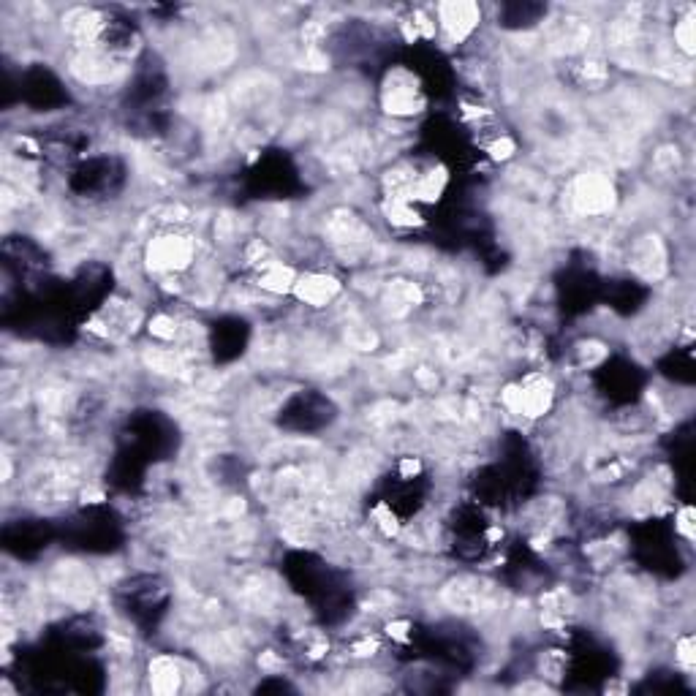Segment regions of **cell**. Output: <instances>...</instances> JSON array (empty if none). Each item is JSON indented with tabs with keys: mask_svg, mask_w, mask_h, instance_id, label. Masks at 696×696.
<instances>
[{
	"mask_svg": "<svg viewBox=\"0 0 696 696\" xmlns=\"http://www.w3.org/2000/svg\"><path fill=\"white\" fill-rule=\"evenodd\" d=\"M145 261L161 281H166V278H183L196 261V240L183 232L158 234L147 245Z\"/></svg>",
	"mask_w": 696,
	"mask_h": 696,
	"instance_id": "cell-2",
	"label": "cell"
},
{
	"mask_svg": "<svg viewBox=\"0 0 696 696\" xmlns=\"http://www.w3.org/2000/svg\"><path fill=\"white\" fill-rule=\"evenodd\" d=\"M381 109L387 115L406 120V117L419 115L427 107V93L422 79L411 66H392L387 71V77L381 82V93H378Z\"/></svg>",
	"mask_w": 696,
	"mask_h": 696,
	"instance_id": "cell-1",
	"label": "cell"
},
{
	"mask_svg": "<svg viewBox=\"0 0 696 696\" xmlns=\"http://www.w3.org/2000/svg\"><path fill=\"white\" fill-rule=\"evenodd\" d=\"M482 11L474 3H446L435 9V25L452 41H468L479 28Z\"/></svg>",
	"mask_w": 696,
	"mask_h": 696,
	"instance_id": "cell-4",
	"label": "cell"
},
{
	"mask_svg": "<svg viewBox=\"0 0 696 696\" xmlns=\"http://www.w3.org/2000/svg\"><path fill=\"white\" fill-rule=\"evenodd\" d=\"M574 202L580 204V210L585 213H604L609 204H612V185L601 177H585L577 188V196Z\"/></svg>",
	"mask_w": 696,
	"mask_h": 696,
	"instance_id": "cell-6",
	"label": "cell"
},
{
	"mask_svg": "<svg viewBox=\"0 0 696 696\" xmlns=\"http://www.w3.org/2000/svg\"><path fill=\"white\" fill-rule=\"evenodd\" d=\"M147 683L153 694H177L185 683V672L180 667V661L169 653L150 658L147 664Z\"/></svg>",
	"mask_w": 696,
	"mask_h": 696,
	"instance_id": "cell-5",
	"label": "cell"
},
{
	"mask_svg": "<svg viewBox=\"0 0 696 696\" xmlns=\"http://www.w3.org/2000/svg\"><path fill=\"white\" fill-rule=\"evenodd\" d=\"M569 667V650L547 648L536 656V675L542 677V680H547V683H561L563 677L569 675Z\"/></svg>",
	"mask_w": 696,
	"mask_h": 696,
	"instance_id": "cell-7",
	"label": "cell"
},
{
	"mask_svg": "<svg viewBox=\"0 0 696 696\" xmlns=\"http://www.w3.org/2000/svg\"><path fill=\"white\" fill-rule=\"evenodd\" d=\"M675 41L677 47L683 49L686 55H691L694 52V22H691V17H686V20H680L675 25Z\"/></svg>",
	"mask_w": 696,
	"mask_h": 696,
	"instance_id": "cell-9",
	"label": "cell"
},
{
	"mask_svg": "<svg viewBox=\"0 0 696 696\" xmlns=\"http://www.w3.org/2000/svg\"><path fill=\"white\" fill-rule=\"evenodd\" d=\"M694 637L691 634H683V637L675 642V664L677 669H683V672H691L694 669Z\"/></svg>",
	"mask_w": 696,
	"mask_h": 696,
	"instance_id": "cell-8",
	"label": "cell"
},
{
	"mask_svg": "<svg viewBox=\"0 0 696 696\" xmlns=\"http://www.w3.org/2000/svg\"><path fill=\"white\" fill-rule=\"evenodd\" d=\"M340 291H343V283L340 278H335L332 272L327 270H305L300 272V278L294 283V291L291 297L300 302V305H308V308H327L332 302L338 300Z\"/></svg>",
	"mask_w": 696,
	"mask_h": 696,
	"instance_id": "cell-3",
	"label": "cell"
}]
</instances>
